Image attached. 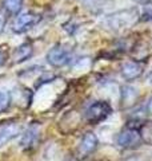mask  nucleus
<instances>
[{
	"instance_id": "f257e3e1",
	"label": "nucleus",
	"mask_w": 152,
	"mask_h": 161,
	"mask_svg": "<svg viewBox=\"0 0 152 161\" xmlns=\"http://www.w3.org/2000/svg\"><path fill=\"white\" fill-rule=\"evenodd\" d=\"M112 112V109L105 101H96L91 106L85 110V119L89 124H99L101 121H104Z\"/></svg>"
},
{
	"instance_id": "f03ea898",
	"label": "nucleus",
	"mask_w": 152,
	"mask_h": 161,
	"mask_svg": "<svg viewBox=\"0 0 152 161\" xmlns=\"http://www.w3.org/2000/svg\"><path fill=\"white\" fill-rule=\"evenodd\" d=\"M141 141H143L141 134L139 132V129L136 128H127L118 136V144L121 148H125V149H132L139 147Z\"/></svg>"
},
{
	"instance_id": "7ed1b4c3",
	"label": "nucleus",
	"mask_w": 152,
	"mask_h": 161,
	"mask_svg": "<svg viewBox=\"0 0 152 161\" xmlns=\"http://www.w3.org/2000/svg\"><path fill=\"white\" fill-rule=\"evenodd\" d=\"M47 60L53 67H63L71 60V51L63 46H55L48 51Z\"/></svg>"
},
{
	"instance_id": "20e7f679",
	"label": "nucleus",
	"mask_w": 152,
	"mask_h": 161,
	"mask_svg": "<svg viewBox=\"0 0 152 161\" xmlns=\"http://www.w3.org/2000/svg\"><path fill=\"white\" fill-rule=\"evenodd\" d=\"M39 16L33 12H24L20 14L19 16H16V19L13 20L12 24V31L16 34H23L25 31H28L29 28H32L35 24L39 22Z\"/></svg>"
},
{
	"instance_id": "39448f33",
	"label": "nucleus",
	"mask_w": 152,
	"mask_h": 161,
	"mask_svg": "<svg viewBox=\"0 0 152 161\" xmlns=\"http://www.w3.org/2000/svg\"><path fill=\"white\" fill-rule=\"evenodd\" d=\"M20 132H22V126L16 122H6L0 125V148L19 136Z\"/></svg>"
},
{
	"instance_id": "423d86ee",
	"label": "nucleus",
	"mask_w": 152,
	"mask_h": 161,
	"mask_svg": "<svg viewBox=\"0 0 152 161\" xmlns=\"http://www.w3.org/2000/svg\"><path fill=\"white\" fill-rule=\"evenodd\" d=\"M143 64L139 62H127L121 66V77L125 80H134L143 74Z\"/></svg>"
},
{
	"instance_id": "0eeeda50",
	"label": "nucleus",
	"mask_w": 152,
	"mask_h": 161,
	"mask_svg": "<svg viewBox=\"0 0 152 161\" xmlns=\"http://www.w3.org/2000/svg\"><path fill=\"white\" fill-rule=\"evenodd\" d=\"M98 148V137L94 133H85L79 145V153L82 156H88Z\"/></svg>"
},
{
	"instance_id": "6e6552de",
	"label": "nucleus",
	"mask_w": 152,
	"mask_h": 161,
	"mask_svg": "<svg viewBox=\"0 0 152 161\" xmlns=\"http://www.w3.org/2000/svg\"><path fill=\"white\" fill-rule=\"evenodd\" d=\"M39 140V128L38 126H31L27 129V132L23 134L22 141H20V145L24 149H31L36 145Z\"/></svg>"
},
{
	"instance_id": "1a4fd4ad",
	"label": "nucleus",
	"mask_w": 152,
	"mask_h": 161,
	"mask_svg": "<svg viewBox=\"0 0 152 161\" xmlns=\"http://www.w3.org/2000/svg\"><path fill=\"white\" fill-rule=\"evenodd\" d=\"M33 54V48L29 43H23L13 51V55H12V60L13 63H22L24 60H27L32 57Z\"/></svg>"
},
{
	"instance_id": "9d476101",
	"label": "nucleus",
	"mask_w": 152,
	"mask_h": 161,
	"mask_svg": "<svg viewBox=\"0 0 152 161\" xmlns=\"http://www.w3.org/2000/svg\"><path fill=\"white\" fill-rule=\"evenodd\" d=\"M136 97H138V90H136V89L131 87V86L123 87V92H121V101L125 103V106L132 105L135 102Z\"/></svg>"
},
{
	"instance_id": "9b49d317",
	"label": "nucleus",
	"mask_w": 152,
	"mask_h": 161,
	"mask_svg": "<svg viewBox=\"0 0 152 161\" xmlns=\"http://www.w3.org/2000/svg\"><path fill=\"white\" fill-rule=\"evenodd\" d=\"M23 2L24 0H3V8L8 14L16 15L20 12V9L23 7Z\"/></svg>"
},
{
	"instance_id": "f8f14e48",
	"label": "nucleus",
	"mask_w": 152,
	"mask_h": 161,
	"mask_svg": "<svg viewBox=\"0 0 152 161\" xmlns=\"http://www.w3.org/2000/svg\"><path fill=\"white\" fill-rule=\"evenodd\" d=\"M9 103H11V95H9V93L0 90V112L6 110L9 106Z\"/></svg>"
},
{
	"instance_id": "ddd939ff",
	"label": "nucleus",
	"mask_w": 152,
	"mask_h": 161,
	"mask_svg": "<svg viewBox=\"0 0 152 161\" xmlns=\"http://www.w3.org/2000/svg\"><path fill=\"white\" fill-rule=\"evenodd\" d=\"M141 20H147L151 22L152 20V3H145L141 9Z\"/></svg>"
},
{
	"instance_id": "4468645a",
	"label": "nucleus",
	"mask_w": 152,
	"mask_h": 161,
	"mask_svg": "<svg viewBox=\"0 0 152 161\" xmlns=\"http://www.w3.org/2000/svg\"><path fill=\"white\" fill-rule=\"evenodd\" d=\"M6 23H7V15L3 9H0V34L3 32L4 27H6Z\"/></svg>"
},
{
	"instance_id": "2eb2a0df",
	"label": "nucleus",
	"mask_w": 152,
	"mask_h": 161,
	"mask_svg": "<svg viewBox=\"0 0 152 161\" xmlns=\"http://www.w3.org/2000/svg\"><path fill=\"white\" fill-rule=\"evenodd\" d=\"M3 48H4V47H0V66L6 63V60H7V58H8L7 51H6V50H3Z\"/></svg>"
},
{
	"instance_id": "dca6fc26",
	"label": "nucleus",
	"mask_w": 152,
	"mask_h": 161,
	"mask_svg": "<svg viewBox=\"0 0 152 161\" xmlns=\"http://www.w3.org/2000/svg\"><path fill=\"white\" fill-rule=\"evenodd\" d=\"M147 109H148V112H149V113H152V97H151V98H149V101H148Z\"/></svg>"
},
{
	"instance_id": "f3484780",
	"label": "nucleus",
	"mask_w": 152,
	"mask_h": 161,
	"mask_svg": "<svg viewBox=\"0 0 152 161\" xmlns=\"http://www.w3.org/2000/svg\"><path fill=\"white\" fill-rule=\"evenodd\" d=\"M148 78L152 80V70H151V71H149V74H148Z\"/></svg>"
}]
</instances>
